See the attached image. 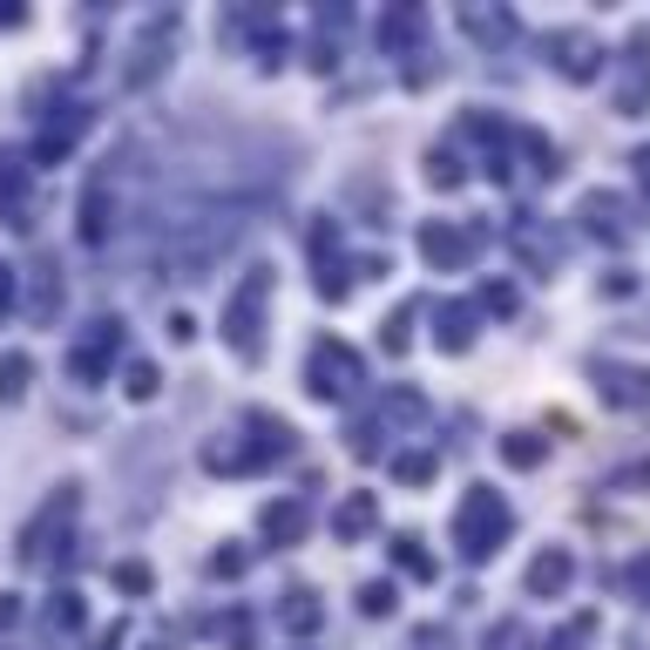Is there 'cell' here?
<instances>
[{
	"label": "cell",
	"instance_id": "obj_1",
	"mask_svg": "<svg viewBox=\"0 0 650 650\" xmlns=\"http://www.w3.org/2000/svg\"><path fill=\"white\" fill-rule=\"evenodd\" d=\"M265 305H272V265H252V272L237 278L224 318H217L224 346H230L244 366H258V360H265Z\"/></svg>",
	"mask_w": 650,
	"mask_h": 650
},
{
	"label": "cell",
	"instance_id": "obj_2",
	"mask_svg": "<svg viewBox=\"0 0 650 650\" xmlns=\"http://www.w3.org/2000/svg\"><path fill=\"white\" fill-rule=\"evenodd\" d=\"M515 535V509L502 502V487H467L461 495V509H454V549H461V562H487L502 542Z\"/></svg>",
	"mask_w": 650,
	"mask_h": 650
},
{
	"label": "cell",
	"instance_id": "obj_3",
	"mask_svg": "<svg viewBox=\"0 0 650 650\" xmlns=\"http://www.w3.org/2000/svg\"><path fill=\"white\" fill-rule=\"evenodd\" d=\"M366 380V360L346 346V339H318L312 360H305V393L312 400H353Z\"/></svg>",
	"mask_w": 650,
	"mask_h": 650
},
{
	"label": "cell",
	"instance_id": "obj_4",
	"mask_svg": "<svg viewBox=\"0 0 650 650\" xmlns=\"http://www.w3.org/2000/svg\"><path fill=\"white\" fill-rule=\"evenodd\" d=\"M650 102V28L623 41V81H617V116H643Z\"/></svg>",
	"mask_w": 650,
	"mask_h": 650
},
{
	"label": "cell",
	"instance_id": "obj_5",
	"mask_svg": "<svg viewBox=\"0 0 650 650\" xmlns=\"http://www.w3.org/2000/svg\"><path fill=\"white\" fill-rule=\"evenodd\" d=\"M549 61H555V75H569V81H590V75L603 68V41L583 35V28H555V35H549Z\"/></svg>",
	"mask_w": 650,
	"mask_h": 650
},
{
	"label": "cell",
	"instance_id": "obj_6",
	"mask_svg": "<svg viewBox=\"0 0 650 650\" xmlns=\"http://www.w3.org/2000/svg\"><path fill=\"white\" fill-rule=\"evenodd\" d=\"M421 258H427L434 272H467V265H474V230L434 217V224L421 230Z\"/></svg>",
	"mask_w": 650,
	"mask_h": 650
},
{
	"label": "cell",
	"instance_id": "obj_7",
	"mask_svg": "<svg viewBox=\"0 0 650 650\" xmlns=\"http://www.w3.org/2000/svg\"><path fill=\"white\" fill-rule=\"evenodd\" d=\"M577 217H583V230L590 237H603V244H623L637 224H630V204L617 197V190H590L583 204H577Z\"/></svg>",
	"mask_w": 650,
	"mask_h": 650
},
{
	"label": "cell",
	"instance_id": "obj_8",
	"mask_svg": "<svg viewBox=\"0 0 650 650\" xmlns=\"http://www.w3.org/2000/svg\"><path fill=\"white\" fill-rule=\"evenodd\" d=\"M597 393H603L610 406H650V373H643V366L597 360Z\"/></svg>",
	"mask_w": 650,
	"mask_h": 650
},
{
	"label": "cell",
	"instance_id": "obj_9",
	"mask_svg": "<svg viewBox=\"0 0 650 650\" xmlns=\"http://www.w3.org/2000/svg\"><path fill=\"white\" fill-rule=\"evenodd\" d=\"M116 346H122V318H96V333L81 339L75 360H68L75 380H89V386H96V380H102V360H116Z\"/></svg>",
	"mask_w": 650,
	"mask_h": 650
},
{
	"label": "cell",
	"instance_id": "obj_10",
	"mask_svg": "<svg viewBox=\"0 0 650 650\" xmlns=\"http://www.w3.org/2000/svg\"><path fill=\"white\" fill-rule=\"evenodd\" d=\"M434 346L441 353H467L474 346V305L467 298H441L434 305Z\"/></svg>",
	"mask_w": 650,
	"mask_h": 650
},
{
	"label": "cell",
	"instance_id": "obj_11",
	"mask_svg": "<svg viewBox=\"0 0 650 650\" xmlns=\"http://www.w3.org/2000/svg\"><path fill=\"white\" fill-rule=\"evenodd\" d=\"M258 529H265V542H305V529H312V509L298 502V495H285V502H272L265 515H258Z\"/></svg>",
	"mask_w": 650,
	"mask_h": 650
},
{
	"label": "cell",
	"instance_id": "obj_12",
	"mask_svg": "<svg viewBox=\"0 0 650 650\" xmlns=\"http://www.w3.org/2000/svg\"><path fill=\"white\" fill-rule=\"evenodd\" d=\"M569 577H577V562H569V549H562V542H549V549L529 562V590H535V597H562V590H569Z\"/></svg>",
	"mask_w": 650,
	"mask_h": 650
},
{
	"label": "cell",
	"instance_id": "obj_13",
	"mask_svg": "<svg viewBox=\"0 0 650 650\" xmlns=\"http://www.w3.org/2000/svg\"><path fill=\"white\" fill-rule=\"evenodd\" d=\"M373 522H380V495H373V487H360V495H346V502H339V515H333L339 542H360V535H366Z\"/></svg>",
	"mask_w": 650,
	"mask_h": 650
},
{
	"label": "cell",
	"instance_id": "obj_14",
	"mask_svg": "<svg viewBox=\"0 0 650 650\" xmlns=\"http://www.w3.org/2000/svg\"><path fill=\"white\" fill-rule=\"evenodd\" d=\"M0 217L28 224V170H21L14 156H0Z\"/></svg>",
	"mask_w": 650,
	"mask_h": 650
},
{
	"label": "cell",
	"instance_id": "obj_15",
	"mask_svg": "<svg viewBox=\"0 0 650 650\" xmlns=\"http://www.w3.org/2000/svg\"><path fill=\"white\" fill-rule=\"evenodd\" d=\"M421 28H427V14H421V8H393V14H380V48L406 55V48L421 41Z\"/></svg>",
	"mask_w": 650,
	"mask_h": 650
},
{
	"label": "cell",
	"instance_id": "obj_16",
	"mask_svg": "<svg viewBox=\"0 0 650 650\" xmlns=\"http://www.w3.org/2000/svg\"><path fill=\"white\" fill-rule=\"evenodd\" d=\"M441 474V454L434 447H406V454H393V481L400 487H427Z\"/></svg>",
	"mask_w": 650,
	"mask_h": 650
},
{
	"label": "cell",
	"instance_id": "obj_17",
	"mask_svg": "<svg viewBox=\"0 0 650 650\" xmlns=\"http://www.w3.org/2000/svg\"><path fill=\"white\" fill-rule=\"evenodd\" d=\"M278 623L305 637V630H318V623H325V603H318L312 590H285V603H278Z\"/></svg>",
	"mask_w": 650,
	"mask_h": 650
},
{
	"label": "cell",
	"instance_id": "obj_18",
	"mask_svg": "<svg viewBox=\"0 0 650 650\" xmlns=\"http://www.w3.org/2000/svg\"><path fill=\"white\" fill-rule=\"evenodd\" d=\"M393 562H400L414 583H434V549H427L414 529H406V535H393Z\"/></svg>",
	"mask_w": 650,
	"mask_h": 650
},
{
	"label": "cell",
	"instance_id": "obj_19",
	"mask_svg": "<svg viewBox=\"0 0 650 650\" xmlns=\"http://www.w3.org/2000/svg\"><path fill=\"white\" fill-rule=\"evenodd\" d=\"M414 318H421V305H414V298H406V305L386 318V333H380V353H386V360H400L406 346H414Z\"/></svg>",
	"mask_w": 650,
	"mask_h": 650
},
{
	"label": "cell",
	"instance_id": "obj_20",
	"mask_svg": "<svg viewBox=\"0 0 650 650\" xmlns=\"http://www.w3.org/2000/svg\"><path fill=\"white\" fill-rule=\"evenodd\" d=\"M590 643H597V617L583 610V617H569V623H562V630H555L542 650H590Z\"/></svg>",
	"mask_w": 650,
	"mask_h": 650
},
{
	"label": "cell",
	"instance_id": "obj_21",
	"mask_svg": "<svg viewBox=\"0 0 650 650\" xmlns=\"http://www.w3.org/2000/svg\"><path fill=\"white\" fill-rule=\"evenodd\" d=\"M28 373H35L28 353H0V400H21L28 393Z\"/></svg>",
	"mask_w": 650,
	"mask_h": 650
},
{
	"label": "cell",
	"instance_id": "obj_22",
	"mask_svg": "<svg viewBox=\"0 0 650 650\" xmlns=\"http://www.w3.org/2000/svg\"><path fill=\"white\" fill-rule=\"evenodd\" d=\"M502 461L509 467H542V434H522V427L502 434Z\"/></svg>",
	"mask_w": 650,
	"mask_h": 650
},
{
	"label": "cell",
	"instance_id": "obj_23",
	"mask_svg": "<svg viewBox=\"0 0 650 650\" xmlns=\"http://www.w3.org/2000/svg\"><path fill=\"white\" fill-rule=\"evenodd\" d=\"M461 177H467V170H461L454 149H427V184H434V190H454Z\"/></svg>",
	"mask_w": 650,
	"mask_h": 650
},
{
	"label": "cell",
	"instance_id": "obj_24",
	"mask_svg": "<svg viewBox=\"0 0 650 650\" xmlns=\"http://www.w3.org/2000/svg\"><path fill=\"white\" fill-rule=\"evenodd\" d=\"M487 650H529V630H522L515 617H502L495 630H487Z\"/></svg>",
	"mask_w": 650,
	"mask_h": 650
},
{
	"label": "cell",
	"instance_id": "obj_25",
	"mask_svg": "<svg viewBox=\"0 0 650 650\" xmlns=\"http://www.w3.org/2000/svg\"><path fill=\"white\" fill-rule=\"evenodd\" d=\"M360 610L366 617H393V583H360Z\"/></svg>",
	"mask_w": 650,
	"mask_h": 650
},
{
	"label": "cell",
	"instance_id": "obj_26",
	"mask_svg": "<svg viewBox=\"0 0 650 650\" xmlns=\"http://www.w3.org/2000/svg\"><path fill=\"white\" fill-rule=\"evenodd\" d=\"M116 583L129 597H149V562H116Z\"/></svg>",
	"mask_w": 650,
	"mask_h": 650
},
{
	"label": "cell",
	"instance_id": "obj_27",
	"mask_svg": "<svg viewBox=\"0 0 650 650\" xmlns=\"http://www.w3.org/2000/svg\"><path fill=\"white\" fill-rule=\"evenodd\" d=\"M623 583H630V597H637V603H650V555H637V562L623 569Z\"/></svg>",
	"mask_w": 650,
	"mask_h": 650
},
{
	"label": "cell",
	"instance_id": "obj_28",
	"mask_svg": "<svg viewBox=\"0 0 650 650\" xmlns=\"http://www.w3.org/2000/svg\"><path fill=\"white\" fill-rule=\"evenodd\" d=\"M149 393H156V366L136 360V366H129V400H149Z\"/></svg>",
	"mask_w": 650,
	"mask_h": 650
},
{
	"label": "cell",
	"instance_id": "obj_29",
	"mask_svg": "<svg viewBox=\"0 0 650 650\" xmlns=\"http://www.w3.org/2000/svg\"><path fill=\"white\" fill-rule=\"evenodd\" d=\"M467 28L487 35V41H502V35H509V14H467Z\"/></svg>",
	"mask_w": 650,
	"mask_h": 650
},
{
	"label": "cell",
	"instance_id": "obj_30",
	"mask_svg": "<svg viewBox=\"0 0 650 650\" xmlns=\"http://www.w3.org/2000/svg\"><path fill=\"white\" fill-rule=\"evenodd\" d=\"M630 177H637V190H650V142L630 149Z\"/></svg>",
	"mask_w": 650,
	"mask_h": 650
},
{
	"label": "cell",
	"instance_id": "obj_31",
	"mask_svg": "<svg viewBox=\"0 0 650 650\" xmlns=\"http://www.w3.org/2000/svg\"><path fill=\"white\" fill-rule=\"evenodd\" d=\"M481 305H495V312H515V285H487Z\"/></svg>",
	"mask_w": 650,
	"mask_h": 650
},
{
	"label": "cell",
	"instance_id": "obj_32",
	"mask_svg": "<svg viewBox=\"0 0 650 650\" xmlns=\"http://www.w3.org/2000/svg\"><path fill=\"white\" fill-rule=\"evenodd\" d=\"M14 298V278H8V265H0V305H8Z\"/></svg>",
	"mask_w": 650,
	"mask_h": 650
}]
</instances>
